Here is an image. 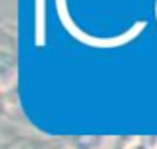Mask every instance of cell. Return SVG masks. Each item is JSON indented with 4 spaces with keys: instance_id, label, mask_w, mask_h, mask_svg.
Returning <instances> with one entry per match:
<instances>
[{
    "instance_id": "6da1fadb",
    "label": "cell",
    "mask_w": 157,
    "mask_h": 149,
    "mask_svg": "<svg viewBox=\"0 0 157 149\" xmlns=\"http://www.w3.org/2000/svg\"><path fill=\"white\" fill-rule=\"evenodd\" d=\"M0 149H68V145H66V139L32 135L28 131H22L16 125H12L8 119H4Z\"/></svg>"
},
{
    "instance_id": "7a4b0ae2",
    "label": "cell",
    "mask_w": 157,
    "mask_h": 149,
    "mask_svg": "<svg viewBox=\"0 0 157 149\" xmlns=\"http://www.w3.org/2000/svg\"><path fill=\"white\" fill-rule=\"evenodd\" d=\"M16 30L10 22L2 24V32H0V70H2V90L6 92L8 86L16 80Z\"/></svg>"
},
{
    "instance_id": "5b68a950",
    "label": "cell",
    "mask_w": 157,
    "mask_h": 149,
    "mask_svg": "<svg viewBox=\"0 0 157 149\" xmlns=\"http://www.w3.org/2000/svg\"><path fill=\"white\" fill-rule=\"evenodd\" d=\"M155 149H157V143H155Z\"/></svg>"
},
{
    "instance_id": "277c9868",
    "label": "cell",
    "mask_w": 157,
    "mask_h": 149,
    "mask_svg": "<svg viewBox=\"0 0 157 149\" xmlns=\"http://www.w3.org/2000/svg\"><path fill=\"white\" fill-rule=\"evenodd\" d=\"M129 149H155V145L147 143L145 139H133V143L129 145Z\"/></svg>"
},
{
    "instance_id": "3957f363",
    "label": "cell",
    "mask_w": 157,
    "mask_h": 149,
    "mask_svg": "<svg viewBox=\"0 0 157 149\" xmlns=\"http://www.w3.org/2000/svg\"><path fill=\"white\" fill-rule=\"evenodd\" d=\"M131 143H133V139L127 137H107L101 149H129Z\"/></svg>"
}]
</instances>
